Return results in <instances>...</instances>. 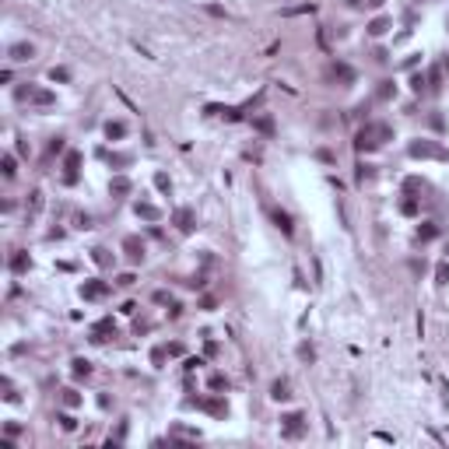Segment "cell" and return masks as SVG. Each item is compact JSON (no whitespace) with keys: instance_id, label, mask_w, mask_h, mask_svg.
<instances>
[{"instance_id":"cell-1","label":"cell","mask_w":449,"mask_h":449,"mask_svg":"<svg viewBox=\"0 0 449 449\" xmlns=\"http://www.w3.org/2000/svg\"><path fill=\"white\" fill-rule=\"evenodd\" d=\"M407 155H411V158H439V161L449 158V151H446L442 144H435V141H411Z\"/></svg>"},{"instance_id":"cell-2","label":"cell","mask_w":449,"mask_h":449,"mask_svg":"<svg viewBox=\"0 0 449 449\" xmlns=\"http://www.w3.org/2000/svg\"><path fill=\"white\" fill-rule=\"evenodd\" d=\"M281 435L284 439H302L305 435V417L291 411V414H281Z\"/></svg>"},{"instance_id":"cell-3","label":"cell","mask_w":449,"mask_h":449,"mask_svg":"<svg viewBox=\"0 0 449 449\" xmlns=\"http://www.w3.org/2000/svg\"><path fill=\"white\" fill-rule=\"evenodd\" d=\"M193 407H200V411H207V414H214V417H228V403H224V397L221 393H214V397H193L190 400Z\"/></svg>"},{"instance_id":"cell-4","label":"cell","mask_w":449,"mask_h":449,"mask_svg":"<svg viewBox=\"0 0 449 449\" xmlns=\"http://www.w3.org/2000/svg\"><path fill=\"white\" fill-rule=\"evenodd\" d=\"M18 98H21V102L28 98L32 106H53V102H56V95H53V92H46V88H21Z\"/></svg>"},{"instance_id":"cell-5","label":"cell","mask_w":449,"mask_h":449,"mask_svg":"<svg viewBox=\"0 0 449 449\" xmlns=\"http://www.w3.org/2000/svg\"><path fill=\"white\" fill-rule=\"evenodd\" d=\"M109 295V284L106 281H98V277H92V281H84L81 284V298H88V302H95V298H106Z\"/></svg>"},{"instance_id":"cell-6","label":"cell","mask_w":449,"mask_h":449,"mask_svg":"<svg viewBox=\"0 0 449 449\" xmlns=\"http://www.w3.org/2000/svg\"><path fill=\"white\" fill-rule=\"evenodd\" d=\"M109 337H116V323H112V316H106V320H98V323L92 326V340H95V344H102V340H109Z\"/></svg>"},{"instance_id":"cell-7","label":"cell","mask_w":449,"mask_h":449,"mask_svg":"<svg viewBox=\"0 0 449 449\" xmlns=\"http://www.w3.org/2000/svg\"><path fill=\"white\" fill-rule=\"evenodd\" d=\"M123 253H127L133 263H141V260H144V239H141V235H127V239H123Z\"/></svg>"},{"instance_id":"cell-8","label":"cell","mask_w":449,"mask_h":449,"mask_svg":"<svg viewBox=\"0 0 449 449\" xmlns=\"http://www.w3.org/2000/svg\"><path fill=\"white\" fill-rule=\"evenodd\" d=\"M64 169H67L64 183H67V186H74V183H78V169H81V151H67V158H64Z\"/></svg>"},{"instance_id":"cell-9","label":"cell","mask_w":449,"mask_h":449,"mask_svg":"<svg viewBox=\"0 0 449 449\" xmlns=\"http://www.w3.org/2000/svg\"><path fill=\"white\" fill-rule=\"evenodd\" d=\"M172 221H176L179 232H193V228H197V214H193L190 207H179V211L172 214Z\"/></svg>"},{"instance_id":"cell-10","label":"cell","mask_w":449,"mask_h":449,"mask_svg":"<svg viewBox=\"0 0 449 449\" xmlns=\"http://www.w3.org/2000/svg\"><path fill=\"white\" fill-rule=\"evenodd\" d=\"M7 53H11L14 64H25V60H32V56H35V46H32V42H14Z\"/></svg>"},{"instance_id":"cell-11","label":"cell","mask_w":449,"mask_h":449,"mask_svg":"<svg viewBox=\"0 0 449 449\" xmlns=\"http://www.w3.org/2000/svg\"><path fill=\"white\" fill-rule=\"evenodd\" d=\"M130 190H133V183H130L127 176H112V183H109V193H112V197H127Z\"/></svg>"},{"instance_id":"cell-12","label":"cell","mask_w":449,"mask_h":449,"mask_svg":"<svg viewBox=\"0 0 449 449\" xmlns=\"http://www.w3.org/2000/svg\"><path fill=\"white\" fill-rule=\"evenodd\" d=\"M271 218H274V224H277V228H281L284 235H291V232H295V224H291L288 211H281V207H274V211H271Z\"/></svg>"},{"instance_id":"cell-13","label":"cell","mask_w":449,"mask_h":449,"mask_svg":"<svg viewBox=\"0 0 449 449\" xmlns=\"http://www.w3.org/2000/svg\"><path fill=\"white\" fill-rule=\"evenodd\" d=\"M435 235H439V224H435V221H425V224H417V242H432Z\"/></svg>"},{"instance_id":"cell-14","label":"cell","mask_w":449,"mask_h":449,"mask_svg":"<svg viewBox=\"0 0 449 449\" xmlns=\"http://www.w3.org/2000/svg\"><path fill=\"white\" fill-rule=\"evenodd\" d=\"M253 130H260V133H267V137H271L274 133V116H253Z\"/></svg>"},{"instance_id":"cell-15","label":"cell","mask_w":449,"mask_h":449,"mask_svg":"<svg viewBox=\"0 0 449 449\" xmlns=\"http://www.w3.org/2000/svg\"><path fill=\"white\" fill-rule=\"evenodd\" d=\"M28 267H32V260H28V253H21V249H18V253L11 257V271H14V274H25Z\"/></svg>"},{"instance_id":"cell-16","label":"cell","mask_w":449,"mask_h":449,"mask_svg":"<svg viewBox=\"0 0 449 449\" xmlns=\"http://www.w3.org/2000/svg\"><path fill=\"white\" fill-rule=\"evenodd\" d=\"M390 18H386V14H383V18H372L369 21V35H386V32H390Z\"/></svg>"},{"instance_id":"cell-17","label":"cell","mask_w":449,"mask_h":449,"mask_svg":"<svg viewBox=\"0 0 449 449\" xmlns=\"http://www.w3.org/2000/svg\"><path fill=\"white\" fill-rule=\"evenodd\" d=\"M133 211H137V218H144V221H158L161 218V211H158L155 204H137Z\"/></svg>"},{"instance_id":"cell-18","label":"cell","mask_w":449,"mask_h":449,"mask_svg":"<svg viewBox=\"0 0 449 449\" xmlns=\"http://www.w3.org/2000/svg\"><path fill=\"white\" fill-rule=\"evenodd\" d=\"M106 137H109V141L127 137V123H119V119H109V123H106Z\"/></svg>"},{"instance_id":"cell-19","label":"cell","mask_w":449,"mask_h":449,"mask_svg":"<svg viewBox=\"0 0 449 449\" xmlns=\"http://www.w3.org/2000/svg\"><path fill=\"white\" fill-rule=\"evenodd\" d=\"M393 95H397V84H393V81H379V88H376V98H379V102H390Z\"/></svg>"},{"instance_id":"cell-20","label":"cell","mask_w":449,"mask_h":449,"mask_svg":"<svg viewBox=\"0 0 449 449\" xmlns=\"http://www.w3.org/2000/svg\"><path fill=\"white\" fill-rule=\"evenodd\" d=\"M271 397H274V400H288V397H291V386H288V379H277V383L271 386Z\"/></svg>"},{"instance_id":"cell-21","label":"cell","mask_w":449,"mask_h":449,"mask_svg":"<svg viewBox=\"0 0 449 449\" xmlns=\"http://www.w3.org/2000/svg\"><path fill=\"white\" fill-rule=\"evenodd\" d=\"M92 260H95L98 267H112V260H116V257H112L109 249H102V246H98V249H92Z\"/></svg>"},{"instance_id":"cell-22","label":"cell","mask_w":449,"mask_h":449,"mask_svg":"<svg viewBox=\"0 0 449 449\" xmlns=\"http://www.w3.org/2000/svg\"><path fill=\"white\" fill-rule=\"evenodd\" d=\"M334 78H340L344 84H351V81H354V70H351L348 64H334Z\"/></svg>"},{"instance_id":"cell-23","label":"cell","mask_w":449,"mask_h":449,"mask_svg":"<svg viewBox=\"0 0 449 449\" xmlns=\"http://www.w3.org/2000/svg\"><path fill=\"white\" fill-rule=\"evenodd\" d=\"M70 365H74V376H78V379L81 376H92V362H88V358H74Z\"/></svg>"},{"instance_id":"cell-24","label":"cell","mask_w":449,"mask_h":449,"mask_svg":"<svg viewBox=\"0 0 449 449\" xmlns=\"http://www.w3.org/2000/svg\"><path fill=\"white\" fill-rule=\"evenodd\" d=\"M60 403H64V407H78V403H81V393H78V390H64V393H60Z\"/></svg>"},{"instance_id":"cell-25","label":"cell","mask_w":449,"mask_h":449,"mask_svg":"<svg viewBox=\"0 0 449 449\" xmlns=\"http://www.w3.org/2000/svg\"><path fill=\"white\" fill-rule=\"evenodd\" d=\"M28 211H32V214H39V211H42V193H39V190L28 193Z\"/></svg>"},{"instance_id":"cell-26","label":"cell","mask_w":449,"mask_h":449,"mask_svg":"<svg viewBox=\"0 0 449 449\" xmlns=\"http://www.w3.org/2000/svg\"><path fill=\"white\" fill-rule=\"evenodd\" d=\"M207 386H211V390H228V379H224L221 372H211V379H207Z\"/></svg>"},{"instance_id":"cell-27","label":"cell","mask_w":449,"mask_h":449,"mask_svg":"<svg viewBox=\"0 0 449 449\" xmlns=\"http://www.w3.org/2000/svg\"><path fill=\"white\" fill-rule=\"evenodd\" d=\"M49 81H53V84H56V81H60V84L70 81V70H67V67H53V70H49Z\"/></svg>"},{"instance_id":"cell-28","label":"cell","mask_w":449,"mask_h":449,"mask_svg":"<svg viewBox=\"0 0 449 449\" xmlns=\"http://www.w3.org/2000/svg\"><path fill=\"white\" fill-rule=\"evenodd\" d=\"M56 421H60V428H64V432H74V428H78V421H74V414H56Z\"/></svg>"},{"instance_id":"cell-29","label":"cell","mask_w":449,"mask_h":449,"mask_svg":"<svg viewBox=\"0 0 449 449\" xmlns=\"http://www.w3.org/2000/svg\"><path fill=\"white\" fill-rule=\"evenodd\" d=\"M400 214H407V218L417 214V200H414V197H403V200H400Z\"/></svg>"},{"instance_id":"cell-30","label":"cell","mask_w":449,"mask_h":449,"mask_svg":"<svg viewBox=\"0 0 449 449\" xmlns=\"http://www.w3.org/2000/svg\"><path fill=\"white\" fill-rule=\"evenodd\" d=\"M298 358L302 362H316V348L312 344H298Z\"/></svg>"},{"instance_id":"cell-31","label":"cell","mask_w":449,"mask_h":449,"mask_svg":"<svg viewBox=\"0 0 449 449\" xmlns=\"http://www.w3.org/2000/svg\"><path fill=\"white\" fill-rule=\"evenodd\" d=\"M165 358H169V348H155V351H151V365L161 369V365H165Z\"/></svg>"},{"instance_id":"cell-32","label":"cell","mask_w":449,"mask_h":449,"mask_svg":"<svg viewBox=\"0 0 449 449\" xmlns=\"http://www.w3.org/2000/svg\"><path fill=\"white\" fill-rule=\"evenodd\" d=\"M439 88H442V70L435 67V70L428 74V92H439Z\"/></svg>"},{"instance_id":"cell-33","label":"cell","mask_w":449,"mask_h":449,"mask_svg":"<svg viewBox=\"0 0 449 449\" xmlns=\"http://www.w3.org/2000/svg\"><path fill=\"white\" fill-rule=\"evenodd\" d=\"M435 281H439V284H449V263H446V260L435 267Z\"/></svg>"},{"instance_id":"cell-34","label":"cell","mask_w":449,"mask_h":449,"mask_svg":"<svg viewBox=\"0 0 449 449\" xmlns=\"http://www.w3.org/2000/svg\"><path fill=\"white\" fill-rule=\"evenodd\" d=\"M130 161H133V155H112L109 165H112V169H123V165H130Z\"/></svg>"},{"instance_id":"cell-35","label":"cell","mask_w":449,"mask_h":449,"mask_svg":"<svg viewBox=\"0 0 449 449\" xmlns=\"http://www.w3.org/2000/svg\"><path fill=\"white\" fill-rule=\"evenodd\" d=\"M403 190H407V197H411V193H421L425 183H421V179H407V183H403Z\"/></svg>"},{"instance_id":"cell-36","label":"cell","mask_w":449,"mask_h":449,"mask_svg":"<svg viewBox=\"0 0 449 449\" xmlns=\"http://www.w3.org/2000/svg\"><path fill=\"white\" fill-rule=\"evenodd\" d=\"M155 186H158L161 193H169V186H172V183H169V176H165V172H155Z\"/></svg>"},{"instance_id":"cell-37","label":"cell","mask_w":449,"mask_h":449,"mask_svg":"<svg viewBox=\"0 0 449 449\" xmlns=\"http://www.w3.org/2000/svg\"><path fill=\"white\" fill-rule=\"evenodd\" d=\"M425 84H428V78H421V74H414V78H411V88H414V92H417V95H421V92H425Z\"/></svg>"},{"instance_id":"cell-38","label":"cell","mask_w":449,"mask_h":449,"mask_svg":"<svg viewBox=\"0 0 449 449\" xmlns=\"http://www.w3.org/2000/svg\"><path fill=\"white\" fill-rule=\"evenodd\" d=\"M14 172H18V169H14V155H4V176L14 179Z\"/></svg>"},{"instance_id":"cell-39","label":"cell","mask_w":449,"mask_h":449,"mask_svg":"<svg viewBox=\"0 0 449 449\" xmlns=\"http://www.w3.org/2000/svg\"><path fill=\"white\" fill-rule=\"evenodd\" d=\"M64 147H67V144H64V137H53V141H49V155H60Z\"/></svg>"},{"instance_id":"cell-40","label":"cell","mask_w":449,"mask_h":449,"mask_svg":"<svg viewBox=\"0 0 449 449\" xmlns=\"http://www.w3.org/2000/svg\"><path fill=\"white\" fill-rule=\"evenodd\" d=\"M365 179H372V165L362 161V165H358V183H365Z\"/></svg>"},{"instance_id":"cell-41","label":"cell","mask_w":449,"mask_h":449,"mask_svg":"<svg viewBox=\"0 0 449 449\" xmlns=\"http://www.w3.org/2000/svg\"><path fill=\"white\" fill-rule=\"evenodd\" d=\"M204 11H207V14H214V18H224V7H218V4H207Z\"/></svg>"},{"instance_id":"cell-42","label":"cell","mask_w":449,"mask_h":449,"mask_svg":"<svg viewBox=\"0 0 449 449\" xmlns=\"http://www.w3.org/2000/svg\"><path fill=\"white\" fill-rule=\"evenodd\" d=\"M4 432H7V435H21V425H14V421H7V425H4Z\"/></svg>"},{"instance_id":"cell-43","label":"cell","mask_w":449,"mask_h":449,"mask_svg":"<svg viewBox=\"0 0 449 449\" xmlns=\"http://www.w3.org/2000/svg\"><path fill=\"white\" fill-rule=\"evenodd\" d=\"M155 302L165 305V302H172V295H169V291H155Z\"/></svg>"},{"instance_id":"cell-44","label":"cell","mask_w":449,"mask_h":449,"mask_svg":"<svg viewBox=\"0 0 449 449\" xmlns=\"http://www.w3.org/2000/svg\"><path fill=\"white\" fill-rule=\"evenodd\" d=\"M78 228H92V218H88V214H78Z\"/></svg>"},{"instance_id":"cell-45","label":"cell","mask_w":449,"mask_h":449,"mask_svg":"<svg viewBox=\"0 0 449 449\" xmlns=\"http://www.w3.org/2000/svg\"><path fill=\"white\" fill-rule=\"evenodd\" d=\"M133 281H137L133 274H119V281H116V284H123V288H127V284H133Z\"/></svg>"},{"instance_id":"cell-46","label":"cell","mask_w":449,"mask_h":449,"mask_svg":"<svg viewBox=\"0 0 449 449\" xmlns=\"http://www.w3.org/2000/svg\"><path fill=\"white\" fill-rule=\"evenodd\" d=\"M365 4H369V7H383V4H386V0H365Z\"/></svg>"},{"instance_id":"cell-47","label":"cell","mask_w":449,"mask_h":449,"mask_svg":"<svg viewBox=\"0 0 449 449\" xmlns=\"http://www.w3.org/2000/svg\"><path fill=\"white\" fill-rule=\"evenodd\" d=\"M442 70H446V74H449V56H446V64H442Z\"/></svg>"},{"instance_id":"cell-48","label":"cell","mask_w":449,"mask_h":449,"mask_svg":"<svg viewBox=\"0 0 449 449\" xmlns=\"http://www.w3.org/2000/svg\"><path fill=\"white\" fill-rule=\"evenodd\" d=\"M446 25H449V21H446Z\"/></svg>"}]
</instances>
